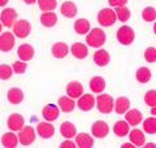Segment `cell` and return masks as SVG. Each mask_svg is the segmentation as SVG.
I'll return each mask as SVG.
<instances>
[{
  "label": "cell",
  "instance_id": "1",
  "mask_svg": "<svg viewBox=\"0 0 156 148\" xmlns=\"http://www.w3.org/2000/svg\"><path fill=\"white\" fill-rule=\"evenodd\" d=\"M105 41H107L105 33L99 27L92 29L91 31H89V34H87V37H86L87 46L92 47V48H99L101 46H104Z\"/></svg>",
  "mask_w": 156,
  "mask_h": 148
},
{
  "label": "cell",
  "instance_id": "2",
  "mask_svg": "<svg viewBox=\"0 0 156 148\" xmlns=\"http://www.w3.org/2000/svg\"><path fill=\"white\" fill-rule=\"evenodd\" d=\"M113 104H115V99L108 93H100L95 99V105L98 108V111L103 115H109L113 111Z\"/></svg>",
  "mask_w": 156,
  "mask_h": 148
},
{
  "label": "cell",
  "instance_id": "3",
  "mask_svg": "<svg viewBox=\"0 0 156 148\" xmlns=\"http://www.w3.org/2000/svg\"><path fill=\"white\" fill-rule=\"evenodd\" d=\"M18 143L21 146H31L34 142H35V130L34 127L27 125V126H23L21 130L18 131Z\"/></svg>",
  "mask_w": 156,
  "mask_h": 148
},
{
  "label": "cell",
  "instance_id": "4",
  "mask_svg": "<svg viewBox=\"0 0 156 148\" xmlns=\"http://www.w3.org/2000/svg\"><path fill=\"white\" fill-rule=\"evenodd\" d=\"M116 21H117L116 13H115L113 9H111V8H103L101 11H99V13H98V22L104 27L113 26L116 23Z\"/></svg>",
  "mask_w": 156,
  "mask_h": 148
},
{
  "label": "cell",
  "instance_id": "5",
  "mask_svg": "<svg viewBox=\"0 0 156 148\" xmlns=\"http://www.w3.org/2000/svg\"><path fill=\"white\" fill-rule=\"evenodd\" d=\"M134 39H135V33L130 26L124 25L117 30V41L122 46H129V44L134 42Z\"/></svg>",
  "mask_w": 156,
  "mask_h": 148
},
{
  "label": "cell",
  "instance_id": "6",
  "mask_svg": "<svg viewBox=\"0 0 156 148\" xmlns=\"http://www.w3.org/2000/svg\"><path fill=\"white\" fill-rule=\"evenodd\" d=\"M13 35H16L17 38H26L30 35L31 33V23L26 21V19H18L13 23Z\"/></svg>",
  "mask_w": 156,
  "mask_h": 148
},
{
  "label": "cell",
  "instance_id": "7",
  "mask_svg": "<svg viewBox=\"0 0 156 148\" xmlns=\"http://www.w3.org/2000/svg\"><path fill=\"white\" fill-rule=\"evenodd\" d=\"M7 126H8V129L13 132L20 131L25 126V118L20 115V113H12L7 120Z\"/></svg>",
  "mask_w": 156,
  "mask_h": 148
},
{
  "label": "cell",
  "instance_id": "8",
  "mask_svg": "<svg viewBox=\"0 0 156 148\" xmlns=\"http://www.w3.org/2000/svg\"><path fill=\"white\" fill-rule=\"evenodd\" d=\"M17 17L18 13L13 8H5L0 13V21H2V25H4L5 27H12L13 23L17 21Z\"/></svg>",
  "mask_w": 156,
  "mask_h": 148
},
{
  "label": "cell",
  "instance_id": "9",
  "mask_svg": "<svg viewBox=\"0 0 156 148\" xmlns=\"http://www.w3.org/2000/svg\"><path fill=\"white\" fill-rule=\"evenodd\" d=\"M91 134L98 139H103L109 134V126L105 121H95L91 126Z\"/></svg>",
  "mask_w": 156,
  "mask_h": 148
},
{
  "label": "cell",
  "instance_id": "10",
  "mask_svg": "<svg viewBox=\"0 0 156 148\" xmlns=\"http://www.w3.org/2000/svg\"><path fill=\"white\" fill-rule=\"evenodd\" d=\"M14 42H16V39H14L13 33H9V31L2 33L0 34V51L2 52L12 51L14 47Z\"/></svg>",
  "mask_w": 156,
  "mask_h": 148
},
{
  "label": "cell",
  "instance_id": "11",
  "mask_svg": "<svg viewBox=\"0 0 156 148\" xmlns=\"http://www.w3.org/2000/svg\"><path fill=\"white\" fill-rule=\"evenodd\" d=\"M76 105H78L81 111L83 112H89L92 108L95 107V97L91 93H82V95L78 97V103Z\"/></svg>",
  "mask_w": 156,
  "mask_h": 148
},
{
  "label": "cell",
  "instance_id": "12",
  "mask_svg": "<svg viewBox=\"0 0 156 148\" xmlns=\"http://www.w3.org/2000/svg\"><path fill=\"white\" fill-rule=\"evenodd\" d=\"M37 132L38 135L43 138V139H50L55 135V126L52 125L51 122H39L37 126Z\"/></svg>",
  "mask_w": 156,
  "mask_h": 148
},
{
  "label": "cell",
  "instance_id": "13",
  "mask_svg": "<svg viewBox=\"0 0 156 148\" xmlns=\"http://www.w3.org/2000/svg\"><path fill=\"white\" fill-rule=\"evenodd\" d=\"M42 116L46 121L52 122V121L57 120L58 116H60V108H58L56 104H47L42 109Z\"/></svg>",
  "mask_w": 156,
  "mask_h": 148
},
{
  "label": "cell",
  "instance_id": "14",
  "mask_svg": "<svg viewBox=\"0 0 156 148\" xmlns=\"http://www.w3.org/2000/svg\"><path fill=\"white\" fill-rule=\"evenodd\" d=\"M124 115H125V121L129 123V126H138L143 121L142 112L138 109H128Z\"/></svg>",
  "mask_w": 156,
  "mask_h": 148
},
{
  "label": "cell",
  "instance_id": "15",
  "mask_svg": "<svg viewBox=\"0 0 156 148\" xmlns=\"http://www.w3.org/2000/svg\"><path fill=\"white\" fill-rule=\"evenodd\" d=\"M34 53H35V49H34V47L30 46V44H21L17 49L18 57L21 58V61H25V62L31 60L34 57Z\"/></svg>",
  "mask_w": 156,
  "mask_h": 148
},
{
  "label": "cell",
  "instance_id": "16",
  "mask_svg": "<svg viewBox=\"0 0 156 148\" xmlns=\"http://www.w3.org/2000/svg\"><path fill=\"white\" fill-rule=\"evenodd\" d=\"M69 51L72 52V55L74 56L78 60H82V58H86L87 55H89V48H87L86 44L83 43H74L72 44V47L69 48Z\"/></svg>",
  "mask_w": 156,
  "mask_h": 148
},
{
  "label": "cell",
  "instance_id": "17",
  "mask_svg": "<svg viewBox=\"0 0 156 148\" xmlns=\"http://www.w3.org/2000/svg\"><path fill=\"white\" fill-rule=\"evenodd\" d=\"M129 135V139H130V143L133 144L134 147H142L146 142V135L142 130L139 129H133L131 131L128 132Z\"/></svg>",
  "mask_w": 156,
  "mask_h": 148
},
{
  "label": "cell",
  "instance_id": "18",
  "mask_svg": "<svg viewBox=\"0 0 156 148\" xmlns=\"http://www.w3.org/2000/svg\"><path fill=\"white\" fill-rule=\"evenodd\" d=\"M76 146L78 148H91L94 147V138L86 132H80L76 134Z\"/></svg>",
  "mask_w": 156,
  "mask_h": 148
},
{
  "label": "cell",
  "instance_id": "19",
  "mask_svg": "<svg viewBox=\"0 0 156 148\" xmlns=\"http://www.w3.org/2000/svg\"><path fill=\"white\" fill-rule=\"evenodd\" d=\"M52 55L55 58H64L66 57V55L69 53V47H68V44L64 43V42H57L52 46V49H51Z\"/></svg>",
  "mask_w": 156,
  "mask_h": 148
},
{
  "label": "cell",
  "instance_id": "20",
  "mask_svg": "<svg viewBox=\"0 0 156 148\" xmlns=\"http://www.w3.org/2000/svg\"><path fill=\"white\" fill-rule=\"evenodd\" d=\"M66 93H68V96L72 97V99H78L82 93H83V86H82L78 81H73L70 83H68Z\"/></svg>",
  "mask_w": 156,
  "mask_h": 148
},
{
  "label": "cell",
  "instance_id": "21",
  "mask_svg": "<svg viewBox=\"0 0 156 148\" xmlns=\"http://www.w3.org/2000/svg\"><path fill=\"white\" fill-rule=\"evenodd\" d=\"M94 62L98 66H107L111 61V56L109 52L105 51V49H98V51L94 53Z\"/></svg>",
  "mask_w": 156,
  "mask_h": 148
},
{
  "label": "cell",
  "instance_id": "22",
  "mask_svg": "<svg viewBox=\"0 0 156 148\" xmlns=\"http://www.w3.org/2000/svg\"><path fill=\"white\" fill-rule=\"evenodd\" d=\"M7 97H8V101L11 103V104L18 105V104H21L22 100H23V91L18 87H13L8 91Z\"/></svg>",
  "mask_w": 156,
  "mask_h": 148
},
{
  "label": "cell",
  "instance_id": "23",
  "mask_svg": "<svg viewBox=\"0 0 156 148\" xmlns=\"http://www.w3.org/2000/svg\"><path fill=\"white\" fill-rule=\"evenodd\" d=\"M57 104H58V108H60V111H62L64 113H70V112L74 111V108H76L74 100H73L72 97H69L68 95H66V96L58 97Z\"/></svg>",
  "mask_w": 156,
  "mask_h": 148
},
{
  "label": "cell",
  "instance_id": "24",
  "mask_svg": "<svg viewBox=\"0 0 156 148\" xmlns=\"http://www.w3.org/2000/svg\"><path fill=\"white\" fill-rule=\"evenodd\" d=\"M113 109L116 111L117 115H124V113L130 109V100L125 96H120L115 100V104H113Z\"/></svg>",
  "mask_w": 156,
  "mask_h": 148
},
{
  "label": "cell",
  "instance_id": "25",
  "mask_svg": "<svg viewBox=\"0 0 156 148\" xmlns=\"http://www.w3.org/2000/svg\"><path fill=\"white\" fill-rule=\"evenodd\" d=\"M2 146L4 148H16L18 146V136L13 131L5 132L2 136Z\"/></svg>",
  "mask_w": 156,
  "mask_h": 148
},
{
  "label": "cell",
  "instance_id": "26",
  "mask_svg": "<svg viewBox=\"0 0 156 148\" xmlns=\"http://www.w3.org/2000/svg\"><path fill=\"white\" fill-rule=\"evenodd\" d=\"M60 12L66 18H73L77 16V5L73 2H64L60 7Z\"/></svg>",
  "mask_w": 156,
  "mask_h": 148
},
{
  "label": "cell",
  "instance_id": "27",
  "mask_svg": "<svg viewBox=\"0 0 156 148\" xmlns=\"http://www.w3.org/2000/svg\"><path fill=\"white\" fill-rule=\"evenodd\" d=\"M90 90L94 93H101L105 90V79L103 77H94L90 81Z\"/></svg>",
  "mask_w": 156,
  "mask_h": 148
},
{
  "label": "cell",
  "instance_id": "28",
  "mask_svg": "<svg viewBox=\"0 0 156 148\" xmlns=\"http://www.w3.org/2000/svg\"><path fill=\"white\" fill-rule=\"evenodd\" d=\"M41 23L44 27H53L57 23V14L55 12H43L41 16Z\"/></svg>",
  "mask_w": 156,
  "mask_h": 148
},
{
  "label": "cell",
  "instance_id": "29",
  "mask_svg": "<svg viewBox=\"0 0 156 148\" xmlns=\"http://www.w3.org/2000/svg\"><path fill=\"white\" fill-rule=\"evenodd\" d=\"M60 134L66 138V139H72L73 136H76L77 134V129H76V126L73 125L72 122H62L61 123V126H60Z\"/></svg>",
  "mask_w": 156,
  "mask_h": 148
},
{
  "label": "cell",
  "instance_id": "30",
  "mask_svg": "<svg viewBox=\"0 0 156 148\" xmlns=\"http://www.w3.org/2000/svg\"><path fill=\"white\" fill-rule=\"evenodd\" d=\"M90 29H91V25L89 22V19H86V18H78L74 22V31L77 34L85 35V34L90 31Z\"/></svg>",
  "mask_w": 156,
  "mask_h": 148
},
{
  "label": "cell",
  "instance_id": "31",
  "mask_svg": "<svg viewBox=\"0 0 156 148\" xmlns=\"http://www.w3.org/2000/svg\"><path fill=\"white\" fill-rule=\"evenodd\" d=\"M135 78H136V81H138L139 83H148L151 81V78H152V73H151V70L148 68L142 66V68H139L138 70H136Z\"/></svg>",
  "mask_w": 156,
  "mask_h": 148
},
{
  "label": "cell",
  "instance_id": "32",
  "mask_svg": "<svg viewBox=\"0 0 156 148\" xmlns=\"http://www.w3.org/2000/svg\"><path fill=\"white\" fill-rule=\"evenodd\" d=\"M129 131H130V126L126 121H117L113 125V132L120 138L126 136Z\"/></svg>",
  "mask_w": 156,
  "mask_h": 148
},
{
  "label": "cell",
  "instance_id": "33",
  "mask_svg": "<svg viewBox=\"0 0 156 148\" xmlns=\"http://www.w3.org/2000/svg\"><path fill=\"white\" fill-rule=\"evenodd\" d=\"M115 13H116V17L119 18L121 22L129 21V19H130V16H131L130 9H129L128 7H125V5H122V7H117V8H116V11H115Z\"/></svg>",
  "mask_w": 156,
  "mask_h": 148
},
{
  "label": "cell",
  "instance_id": "34",
  "mask_svg": "<svg viewBox=\"0 0 156 148\" xmlns=\"http://www.w3.org/2000/svg\"><path fill=\"white\" fill-rule=\"evenodd\" d=\"M143 131L150 135H154L156 132V120L155 117H148L143 121Z\"/></svg>",
  "mask_w": 156,
  "mask_h": 148
},
{
  "label": "cell",
  "instance_id": "35",
  "mask_svg": "<svg viewBox=\"0 0 156 148\" xmlns=\"http://www.w3.org/2000/svg\"><path fill=\"white\" fill-rule=\"evenodd\" d=\"M39 9L43 12H51L57 7V2L56 0H37Z\"/></svg>",
  "mask_w": 156,
  "mask_h": 148
},
{
  "label": "cell",
  "instance_id": "36",
  "mask_svg": "<svg viewBox=\"0 0 156 148\" xmlns=\"http://www.w3.org/2000/svg\"><path fill=\"white\" fill-rule=\"evenodd\" d=\"M13 76V69L11 65L7 64H2L0 65V79L2 81H7Z\"/></svg>",
  "mask_w": 156,
  "mask_h": 148
},
{
  "label": "cell",
  "instance_id": "37",
  "mask_svg": "<svg viewBox=\"0 0 156 148\" xmlns=\"http://www.w3.org/2000/svg\"><path fill=\"white\" fill-rule=\"evenodd\" d=\"M142 18L146 22H154L156 18V11L154 7H146L142 12Z\"/></svg>",
  "mask_w": 156,
  "mask_h": 148
},
{
  "label": "cell",
  "instance_id": "38",
  "mask_svg": "<svg viewBox=\"0 0 156 148\" xmlns=\"http://www.w3.org/2000/svg\"><path fill=\"white\" fill-rule=\"evenodd\" d=\"M144 103L148 107H156V91L155 90H150L144 93Z\"/></svg>",
  "mask_w": 156,
  "mask_h": 148
},
{
  "label": "cell",
  "instance_id": "39",
  "mask_svg": "<svg viewBox=\"0 0 156 148\" xmlns=\"http://www.w3.org/2000/svg\"><path fill=\"white\" fill-rule=\"evenodd\" d=\"M12 69H13V73H16V74H23L26 72V69H27V64L25 61H14L13 62V65H12Z\"/></svg>",
  "mask_w": 156,
  "mask_h": 148
},
{
  "label": "cell",
  "instance_id": "40",
  "mask_svg": "<svg viewBox=\"0 0 156 148\" xmlns=\"http://www.w3.org/2000/svg\"><path fill=\"white\" fill-rule=\"evenodd\" d=\"M144 60L147 62H150V64H154L156 61V49H155V47L146 48V51H144Z\"/></svg>",
  "mask_w": 156,
  "mask_h": 148
},
{
  "label": "cell",
  "instance_id": "41",
  "mask_svg": "<svg viewBox=\"0 0 156 148\" xmlns=\"http://www.w3.org/2000/svg\"><path fill=\"white\" fill-rule=\"evenodd\" d=\"M129 0H108V3H109V5L111 7H122V5H126V3H128Z\"/></svg>",
  "mask_w": 156,
  "mask_h": 148
},
{
  "label": "cell",
  "instance_id": "42",
  "mask_svg": "<svg viewBox=\"0 0 156 148\" xmlns=\"http://www.w3.org/2000/svg\"><path fill=\"white\" fill-rule=\"evenodd\" d=\"M60 148H76V143H73L72 140H65V142H62L60 146H58Z\"/></svg>",
  "mask_w": 156,
  "mask_h": 148
},
{
  "label": "cell",
  "instance_id": "43",
  "mask_svg": "<svg viewBox=\"0 0 156 148\" xmlns=\"http://www.w3.org/2000/svg\"><path fill=\"white\" fill-rule=\"evenodd\" d=\"M23 3L27 4V5H31V4H35L37 0H23Z\"/></svg>",
  "mask_w": 156,
  "mask_h": 148
},
{
  "label": "cell",
  "instance_id": "44",
  "mask_svg": "<svg viewBox=\"0 0 156 148\" xmlns=\"http://www.w3.org/2000/svg\"><path fill=\"white\" fill-rule=\"evenodd\" d=\"M121 147H122V148H134V146L133 144H131V143L129 142V143H125V144H122V146H121Z\"/></svg>",
  "mask_w": 156,
  "mask_h": 148
},
{
  "label": "cell",
  "instance_id": "45",
  "mask_svg": "<svg viewBox=\"0 0 156 148\" xmlns=\"http://www.w3.org/2000/svg\"><path fill=\"white\" fill-rule=\"evenodd\" d=\"M9 0H0V7H5Z\"/></svg>",
  "mask_w": 156,
  "mask_h": 148
},
{
  "label": "cell",
  "instance_id": "46",
  "mask_svg": "<svg viewBox=\"0 0 156 148\" xmlns=\"http://www.w3.org/2000/svg\"><path fill=\"white\" fill-rule=\"evenodd\" d=\"M142 147H148V148H150V147H151V148H154V147H155V144H154V143H147V144H146V146H144V144H143V146H142Z\"/></svg>",
  "mask_w": 156,
  "mask_h": 148
},
{
  "label": "cell",
  "instance_id": "47",
  "mask_svg": "<svg viewBox=\"0 0 156 148\" xmlns=\"http://www.w3.org/2000/svg\"><path fill=\"white\" fill-rule=\"evenodd\" d=\"M2 30H3V25H2V22H0V34H2Z\"/></svg>",
  "mask_w": 156,
  "mask_h": 148
}]
</instances>
